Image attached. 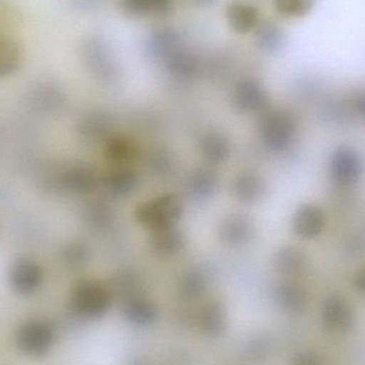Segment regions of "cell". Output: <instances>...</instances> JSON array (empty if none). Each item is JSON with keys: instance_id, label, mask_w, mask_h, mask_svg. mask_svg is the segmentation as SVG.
<instances>
[{"instance_id": "obj_19", "label": "cell", "mask_w": 365, "mask_h": 365, "mask_svg": "<svg viewBox=\"0 0 365 365\" xmlns=\"http://www.w3.org/2000/svg\"><path fill=\"white\" fill-rule=\"evenodd\" d=\"M294 365H323V362L317 354L306 351V353L299 354L296 357Z\"/></svg>"}, {"instance_id": "obj_18", "label": "cell", "mask_w": 365, "mask_h": 365, "mask_svg": "<svg viewBox=\"0 0 365 365\" xmlns=\"http://www.w3.org/2000/svg\"><path fill=\"white\" fill-rule=\"evenodd\" d=\"M151 4L154 14H169L173 9V0H151Z\"/></svg>"}, {"instance_id": "obj_11", "label": "cell", "mask_w": 365, "mask_h": 365, "mask_svg": "<svg viewBox=\"0 0 365 365\" xmlns=\"http://www.w3.org/2000/svg\"><path fill=\"white\" fill-rule=\"evenodd\" d=\"M62 92L53 81H42L36 83L30 92L32 105L40 110H48L60 102Z\"/></svg>"}, {"instance_id": "obj_1", "label": "cell", "mask_w": 365, "mask_h": 365, "mask_svg": "<svg viewBox=\"0 0 365 365\" xmlns=\"http://www.w3.org/2000/svg\"><path fill=\"white\" fill-rule=\"evenodd\" d=\"M362 173L364 163L355 150L341 147L332 153L329 162V175L338 186H354L359 182Z\"/></svg>"}, {"instance_id": "obj_16", "label": "cell", "mask_w": 365, "mask_h": 365, "mask_svg": "<svg viewBox=\"0 0 365 365\" xmlns=\"http://www.w3.org/2000/svg\"><path fill=\"white\" fill-rule=\"evenodd\" d=\"M282 297L285 304L293 310H300L306 304L304 292L296 287H287L283 289Z\"/></svg>"}, {"instance_id": "obj_17", "label": "cell", "mask_w": 365, "mask_h": 365, "mask_svg": "<svg viewBox=\"0 0 365 365\" xmlns=\"http://www.w3.org/2000/svg\"><path fill=\"white\" fill-rule=\"evenodd\" d=\"M285 267L289 270L299 269L304 263V257L297 250H287L283 257Z\"/></svg>"}, {"instance_id": "obj_9", "label": "cell", "mask_w": 365, "mask_h": 365, "mask_svg": "<svg viewBox=\"0 0 365 365\" xmlns=\"http://www.w3.org/2000/svg\"><path fill=\"white\" fill-rule=\"evenodd\" d=\"M23 53L19 43L11 36L0 34V78L14 74L21 64Z\"/></svg>"}, {"instance_id": "obj_6", "label": "cell", "mask_w": 365, "mask_h": 365, "mask_svg": "<svg viewBox=\"0 0 365 365\" xmlns=\"http://www.w3.org/2000/svg\"><path fill=\"white\" fill-rule=\"evenodd\" d=\"M227 17L232 29L237 34H248L259 24L257 9L240 0H233L227 6Z\"/></svg>"}, {"instance_id": "obj_12", "label": "cell", "mask_w": 365, "mask_h": 365, "mask_svg": "<svg viewBox=\"0 0 365 365\" xmlns=\"http://www.w3.org/2000/svg\"><path fill=\"white\" fill-rule=\"evenodd\" d=\"M294 124L289 117L278 115L272 118L268 130L270 143L276 148H285L294 136Z\"/></svg>"}, {"instance_id": "obj_20", "label": "cell", "mask_w": 365, "mask_h": 365, "mask_svg": "<svg viewBox=\"0 0 365 365\" xmlns=\"http://www.w3.org/2000/svg\"><path fill=\"white\" fill-rule=\"evenodd\" d=\"M354 108L360 117L365 119V90L358 92L354 98Z\"/></svg>"}, {"instance_id": "obj_21", "label": "cell", "mask_w": 365, "mask_h": 365, "mask_svg": "<svg viewBox=\"0 0 365 365\" xmlns=\"http://www.w3.org/2000/svg\"><path fill=\"white\" fill-rule=\"evenodd\" d=\"M354 283H355L356 289L365 296V268L357 272Z\"/></svg>"}, {"instance_id": "obj_8", "label": "cell", "mask_w": 365, "mask_h": 365, "mask_svg": "<svg viewBox=\"0 0 365 365\" xmlns=\"http://www.w3.org/2000/svg\"><path fill=\"white\" fill-rule=\"evenodd\" d=\"M83 58L88 66L98 74L108 75L113 68L110 53L104 41L91 38L83 45Z\"/></svg>"}, {"instance_id": "obj_5", "label": "cell", "mask_w": 365, "mask_h": 365, "mask_svg": "<svg viewBox=\"0 0 365 365\" xmlns=\"http://www.w3.org/2000/svg\"><path fill=\"white\" fill-rule=\"evenodd\" d=\"M325 227L323 210L313 204L302 205L294 217L296 234L304 240H313L321 235Z\"/></svg>"}, {"instance_id": "obj_2", "label": "cell", "mask_w": 365, "mask_h": 365, "mask_svg": "<svg viewBox=\"0 0 365 365\" xmlns=\"http://www.w3.org/2000/svg\"><path fill=\"white\" fill-rule=\"evenodd\" d=\"M43 279V267L32 257H19L11 264L9 269L11 287L21 295L34 294L42 285Z\"/></svg>"}, {"instance_id": "obj_7", "label": "cell", "mask_w": 365, "mask_h": 365, "mask_svg": "<svg viewBox=\"0 0 365 365\" xmlns=\"http://www.w3.org/2000/svg\"><path fill=\"white\" fill-rule=\"evenodd\" d=\"M148 49L153 57L166 60L181 49V38L173 28H158L150 36Z\"/></svg>"}, {"instance_id": "obj_22", "label": "cell", "mask_w": 365, "mask_h": 365, "mask_svg": "<svg viewBox=\"0 0 365 365\" xmlns=\"http://www.w3.org/2000/svg\"><path fill=\"white\" fill-rule=\"evenodd\" d=\"M77 6L81 9H90L96 4V0H72Z\"/></svg>"}, {"instance_id": "obj_3", "label": "cell", "mask_w": 365, "mask_h": 365, "mask_svg": "<svg viewBox=\"0 0 365 365\" xmlns=\"http://www.w3.org/2000/svg\"><path fill=\"white\" fill-rule=\"evenodd\" d=\"M17 342L28 355L38 357L45 355L51 349L53 334L48 326L43 322H28L19 329Z\"/></svg>"}, {"instance_id": "obj_4", "label": "cell", "mask_w": 365, "mask_h": 365, "mask_svg": "<svg viewBox=\"0 0 365 365\" xmlns=\"http://www.w3.org/2000/svg\"><path fill=\"white\" fill-rule=\"evenodd\" d=\"M322 319L326 329L331 332H345L354 324L351 306L340 296H330L324 302Z\"/></svg>"}, {"instance_id": "obj_14", "label": "cell", "mask_w": 365, "mask_h": 365, "mask_svg": "<svg viewBox=\"0 0 365 365\" xmlns=\"http://www.w3.org/2000/svg\"><path fill=\"white\" fill-rule=\"evenodd\" d=\"M165 61H166L168 68L177 74L188 75L195 68V62H193L192 58L188 53H184L182 48L175 51Z\"/></svg>"}, {"instance_id": "obj_15", "label": "cell", "mask_w": 365, "mask_h": 365, "mask_svg": "<svg viewBox=\"0 0 365 365\" xmlns=\"http://www.w3.org/2000/svg\"><path fill=\"white\" fill-rule=\"evenodd\" d=\"M121 6L130 16H143L152 13L151 0H121Z\"/></svg>"}, {"instance_id": "obj_13", "label": "cell", "mask_w": 365, "mask_h": 365, "mask_svg": "<svg viewBox=\"0 0 365 365\" xmlns=\"http://www.w3.org/2000/svg\"><path fill=\"white\" fill-rule=\"evenodd\" d=\"M314 6L315 0H274L276 10L289 17L306 16Z\"/></svg>"}, {"instance_id": "obj_23", "label": "cell", "mask_w": 365, "mask_h": 365, "mask_svg": "<svg viewBox=\"0 0 365 365\" xmlns=\"http://www.w3.org/2000/svg\"><path fill=\"white\" fill-rule=\"evenodd\" d=\"M190 4H192L193 6H210V4H215L217 0H188Z\"/></svg>"}, {"instance_id": "obj_10", "label": "cell", "mask_w": 365, "mask_h": 365, "mask_svg": "<svg viewBox=\"0 0 365 365\" xmlns=\"http://www.w3.org/2000/svg\"><path fill=\"white\" fill-rule=\"evenodd\" d=\"M257 44L268 53H278L285 46L284 31L272 21H264L257 25Z\"/></svg>"}]
</instances>
